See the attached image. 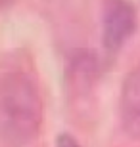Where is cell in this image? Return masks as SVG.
I'll return each instance as SVG.
<instances>
[{
    "label": "cell",
    "mask_w": 140,
    "mask_h": 147,
    "mask_svg": "<svg viewBox=\"0 0 140 147\" xmlns=\"http://www.w3.org/2000/svg\"><path fill=\"white\" fill-rule=\"evenodd\" d=\"M42 99L37 84L23 73L0 76V140L19 147L35 140L42 124Z\"/></svg>",
    "instance_id": "obj_1"
},
{
    "label": "cell",
    "mask_w": 140,
    "mask_h": 147,
    "mask_svg": "<svg viewBox=\"0 0 140 147\" xmlns=\"http://www.w3.org/2000/svg\"><path fill=\"white\" fill-rule=\"evenodd\" d=\"M136 31V10L129 0H104L102 42L109 54L117 52Z\"/></svg>",
    "instance_id": "obj_2"
},
{
    "label": "cell",
    "mask_w": 140,
    "mask_h": 147,
    "mask_svg": "<svg viewBox=\"0 0 140 147\" xmlns=\"http://www.w3.org/2000/svg\"><path fill=\"white\" fill-rule=\"evenodd\" d=\"M119 109L125 134L132 140H140V67L125 76Z\"/></svg>",
    "instance_id": "obj_3"
},
{
    "label": "cell",
    "mask_w": 140,
    "mask_h": 147,
    "mask_svg": "<svg viewBox=\"0 0 140 147\" xmlns=\"http://www.w3.org/2000/svg\"><path fill=\"white\" fill-rule=\"evenodd\" d=\"M100 59L92 50H75L69 57L67 76L73 82L75 90H88L92 82L96 80Z\"/></svg>",
    "instance_id": "obj_4"
},
{
    "label": "cell",
    "mask_w": 140,
    "mask_h": 147,
    "mask_svg": "<svg viewBox=\"0 0 140 147\" xmlns=\"http://www.w3.org/2000/svg\"><path fill=\"white\" fill-rule=\"evenodd\" d=\"M56 147H81L71 134H59L56 138Z\"/></svg>",
    "instance_id": "obj_5"
}]
</instances>
